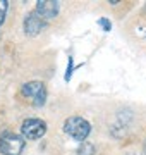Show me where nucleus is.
<instances>
[{
    "label": "nucleus",
    "instance_id": "1",
    "mask_svg": "<svg viewBox=\"0 0 146 155\" xmlns=\"http://www.w3.org/2000/svg\"><path fill=\"white\" fill-rule=\"evenodd\" d=\"M64 133L69 134L72 140L84 143V140L90 136L91 133V124L86 121L84 117L72 116L64 121Z\"/></svg>",
    "mask_w": 146,
    "mask_h": 155
},
{
    "label": "nucleus",
    "instance_id": "3",
    "mask_svg": "<svg viewBox=\"0 0 146 155\" xmlns=\"http://www.w3.org/2000/svg\"><path fill=\"white\" fill-rule=\"evenodd\" d=\"M24 147H26V140L16 133L5 131L0 136V153L2 155H21Z\"/></svg>",
    "mask_w": 146,
    "mask_h": 155
},
{
    "label": "nucleus",
    "instance_id": "2",
    "mask_svg": "<svg viewBox=\"0 0 146 155\" xmlns=\"http://www.w3.org/2000/svg\"><path fill=\"white\" fill-rule=\"evenodd\" d=\"M21 95L33 107H43L46 102V86L43 81H28L23 84Z\"/></svg>",
    "mask_w": 146,
    "mask_h": 155
},
{
    "label": "nucleus",
    "instance_id": "9",
    "mask_svg": "<svg viewBox=\"0 0 146 155\" xmlns=\"http://www.w3.org/2000/svg\"><path fill=\"white\" fill-rule=\"evenodd\" d=\"M98 26H101L103 31H110L112 29V22L108 21V19H105V17H100L98 19Z\"/></svg>",
    "mask_w": 146,
    "mask_h": 155
},
{
    "label": "nucleus",
    "instance_id": "8",
    "mask_svg": "<svg viewBox=\"0 0 146 155\" xmlns=\"http://www.w3.org/2000/svg\"><path fill=\"white\" fill-rule=\"evenodd\" d=\"M7 9H9V2H7V0H0V26L4 24V21H5Z\"/></svg>",
    "mask_w": 146,
    "mask_h": 155
},
{
    "label": "nucleus",
    "instance_id": "7",
    "mask_svg": "<svg viewBox=\"0 0 146 155\" xmlns=\"http://www.w3.org/2000/svg\"><path fill=\"white\" fill-rule=\"evenodd\" d=\"M67 71H65V76H64V79L65 81H71V78H72V72H74V57L72 55H69L67 59Z\"/></svg>",
    "mask_w": 146,
    "mask_h": 155
},
{
    "label": "nucleus",
    "instance_id": "6",
    "mask_svg": "<svg viewBox=\"0 0 146 155\" xmlns=\"http://www.w3.org/2000/svg\"><path fill=\"white\" fill-rule=\"evenodd\" d=\"M46 22L41 19V17L36 14V12H29L28 16H26V19H24V35H28V36H36V35H40L43 29H45Z\"/></svg>",
    "mask_w": 146,
    "mask_h": 155
},
{
    "label": "nucleus",
    "instance_id": "5",
    "mask_svg": "<svg viewBox=\"0 0 146 155\" xmlns=\"http://www.w3.org/2000/svg\"><path fill=\"white\" fill-rule=\"evenodd\" d=\"M34 12L45 22H48L59 16V2H55V0H40L36 4Z\"/></svg>",
    "mask_w": 146,
    "mask_h": 155
},
{
    "label": "nucleus",
    "instance_id": "4",
    "mask_svg": "<svg viewBox=\"0 0 146 155\" xmlns=\"http://www.w3.org/2000/svg\"><path fill=\"white\" fill-rule=\"evenodd\" d=\"M46 133V122L36 117L26 119L21 124V134L24 140H40Z\"/></svg>",
    "mask_w": 146,
    "mask_h": 155
}]
</instances>
